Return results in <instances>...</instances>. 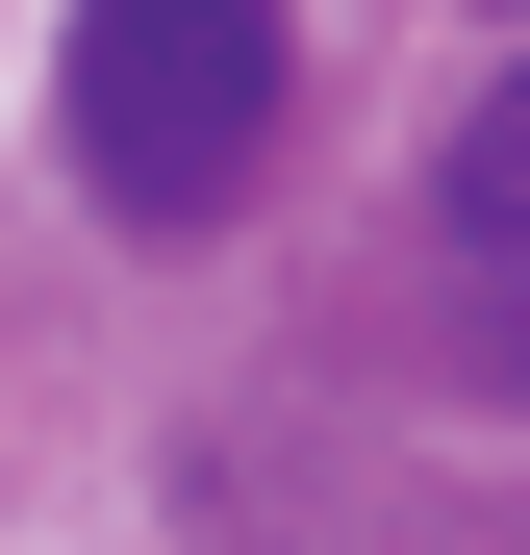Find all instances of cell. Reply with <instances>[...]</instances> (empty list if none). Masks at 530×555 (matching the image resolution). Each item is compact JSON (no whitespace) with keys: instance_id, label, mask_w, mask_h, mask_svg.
Wrapping results in <instances>:
<instances>
[{"instance_id":"6da1fadb","label":"cell","mask_w":530,"mask_h":555,"mask_svg":"<svg viewBox=\"0 0 530 555\" xmlns=\"http://www.w3.org/2000/svg\"><path fill=\"white\" fill-rule=\"evenodd\" d=\"M76 177L127 228H203L253 152H279V0H76V76H51Z\"/></svg>"},{"instance_id":"7a4b0ae2","label":"cell","mask_w":530,"mask_h":555,"mask_svg":"<svg viewBox=\"0 0 530 555\" xmlns=\"http://www.w3.org/2000/svg\"><path fill=\"white\" fill-rule=\"evenodd\" d=\"M429 253H455V353L530 404V76H480L455 177H429Z\"/></svg>"}]
</instances>
